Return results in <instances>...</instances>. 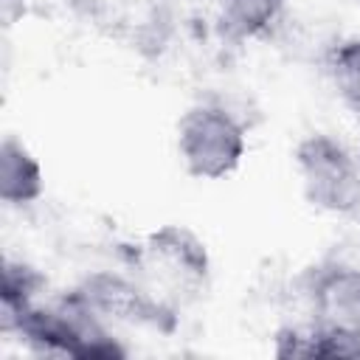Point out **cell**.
Masks as SVG:
<instances>
[{
    "label": "cell",
    "instance_id": "1",
    "mask_svg": "<svg viewBox=\"0 0 360 360\" xmlns=\"http://www.w3.org/2000/svg\"><path fill=\"white\" fill-rule=\"evenodd\" d=\"M3 335H17L39 354L118 360L127 349L112 338L110 323L73 290L56 295L51 304H31L0 323Z\"/></svg>",
    "mask_w": 360,
    "mask_h": 360
},
{
    "label": "cell",
    "instance_id": "5",
    "mask_svg": "<svg viewBox=\"0 0 360 360\" xmlns=\"http://www.w3.org/2000/svg\"><path fill=\"white\" fill-rule=\"evenodd\" d=\"M76 292L107 321L127 326H152L160 332H172L177 318L172 309L158 304L132 273L118 270H93L79 284Z\"/></svg>",
    "mask_w": 360,
    "mask_h": 360
},
{
    "label": "cell",
    "instance_id": "10",
    "mask_svg": "<svg viewBox=\"0 0 360 360\" xmlns=\"http://www.w3.org/2000/svg\"><path fill=\"white\" fill-rule=\"evenodd\" d=\"M326 70L338 96L357 112L360 110V39L338 42L326 56Z\"/></svg>",
    "mask_w": 360,
    "mask_h": 360
},
{
    "label": "cell",
    "instance_id": "11",
    "mask_svg": "<svg viewBox=\"0 0 360 360\" xmlns=\"http://www.w3.org/2000/svg\"><path fill=\"white\" fill-rule=\"evenodd\" d=\"M357 127H360V110H357Z\"/></svg>",
    "mask_w": 360,
    "mask_h": 360
},
{
    "label": "cell",
    "instance_id": "6",
    "mask_svg": "<svg viewBox=\"0 0 360 360\" xmlns=\"http://www.w3.org/2000/svg\"><path fill=\"white\" fill-rule=\"evenodd\" d=\"M312 323L360 332V267L323 262L307 273Z\"/></svg>",
    "mask_w": 360,
    "mask_h": 360
},
{
    "label": "cell",
    "instance_id": "4",
    "mask_svg": "<svg viewBox=\"0 0 360 360\" xmlns=\"http://www.w3.org/2000/svg\"><path fill=\"white\" fill-rule=\"evenodd\" d=\"M295 169L309 205L326 214H354L360 208V163L332 135L315 132L298 141Z\"/></svg>",
    "mask_w": 360,
    "mask_h": 360
},
{
    "label": "cell",
    "instance_id": "9",
    "mask_svg": "<svg viewBox=\"0 0 360 360\" xmlns=\"http://www.w3.org/2000/svg\"><path fill=\"white\" fill-rule=\"evenodd\" d=\"M48 287V278L25 264V262H3V278H0V321L14 318L17 312H22L25 307L37 304L39 292Z\"/></svg>",
    "mask_w": 360,
    "mask_h": 360
},
{
    "label": "cell",
    "instance_id": "2",
    "mask_svg": "<svg viewBox=\"0 0 360 360\" xmlns=\"http://www.w3.org/2000/svg\"><path fill=\"white\" fill-rule=\"evenodd\" d=\"M127 267L141 287L174 315L202 298L211 281V256L202 239L186 225H163L146 233L127 250Z\"/></svg>",
    "mask_w": 360,
    "mask_h": 360
},
{
    "label": "cell",
    "instance_id": "8",
    "mask_svg": "<svg viewBox=\"0 0 360 360\" xmlns=\"http://www.w3.org/2000/svg\"><path fill=\"white\" fill-rule=\"evenodd\" d=\"M284 0H219V34L228 42L262 37L281 14Z\"/></svg>",
    "mask_w": 360,
    "mask_h": 360
},
{
    "label": "cell",
    "instance_id": "3",
    "mask_svg": "<svg viewBox=\"0 0 360 360\" xmlns=\"http://www.w3.org/2000/svg\"><path fill=\"white\" fill-rule=\"evenodd\" d=\"M248 146L245 124L222 104L202 101L177 121V152L191 177L222 180L239 169Z\"/></svg>",
    "mask_w": 360,
    "mask_h": 360
},
{
    "label": "cell",
    "instance_id": "7",
    "mask_svg": "<svg viewBox=\"0 0 360 360\" xmlns=\"http://www.w3.org/2000/svg\"><path fill=\"white\" fill-rule=\"evenodd\" d=\"M45 174L31 149L6 135L0 143V200L8 205H31L42 197Z\"/></svg>",
    "mask_w": 360,
    "mask_h": 360
}]
</instances>
